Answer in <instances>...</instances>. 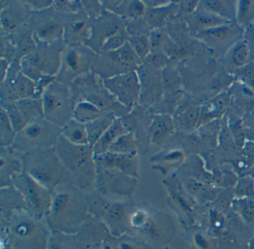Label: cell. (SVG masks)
Here are the masks:
<instances>
[{
    "label": "cell",
    "mask_w": 254,
    "mask_h": 249,
    "mask_svg": "<svg viewBox=\"0 0 254 249\" xmlns=\"http://www.w3.org/2000/svg\"><path fill=\"white\" fill-rule=\"evenodd\" d=\"M56 149L71 183L86 194L95 191L96 166L93 148L90 145H73L62 135Z\"/></svg>",
    "instance_id": "6da1fadb"
},
{
    "label": "cell",
    "mask_w": 254,
    "mask_h": 249,
    "mask_svg": "<svg viewBox=\"0 0 254 249\" xmlns=\"http://www.w3.org/2000/svg\"><path fill=\"white\" fill-rule=\"evenodd\" d=\"M88 213L87 194L71 182H65L53 191L47 216L55 226L68 228L78 225Z\"/></svg>",
    "instance_id": "7a4b0ae2"
},
{
    "label": "cell",
    "mask_w": 254,
    "mask_h": 249,
    "mask_svg": "<svg viewBox=\"0 0 254 249\" xmlns=\"http://www.w3.org/2000/svg\"><path fill=\"white\" fill-rule=\"evenodd\" d=\"M21 159L23 171L51 193L59 185L71 182L56 147L29 151L23 154Z\"/></svg>",
    "instance_id": "3957f363"
},
{
    "label": "cell",
    "mask_w": 254,
    "mask_h": 249,
    "mask_svg": "<svg viewBox=\"0 0 254 249\" xmlns=\"http://www.w3.org/2000/svg\"><path fill=\"white\" fill-rule=\"evenodd\" d=\"M62 129L44 118L34 120L16 135L11 147L14 152L26 153L31 150L56 147Z\"/></svg>",
    "instance_id": "277c9868"
},
{
    "label": "cell",
    "mask_w": 254,
    "mask_h": 249,
    "mask_svg": "<svg viewBox=\"0 0 254 249\" xmlns=\"http://www.w3.org/2000/svg\"><path fill=\"white\" fill-rule=\"evenodd\" d=\"M44 117L47 121L63 128L73 118L72 93L66 84L52 81L41 96Z\"/></svg>",
    "instance_id": "5b68a950"
},
{
    "label": "cell",
    "mask_w": 254,
    "mask_h": 249,
    "mask_svg": "<svg viewBox=\"0 0 254 249\" xmlns=\"http://www.w3.org/2000/svg\"><path fill=\"white\" fill-rule=\"evenodd\" d=\"M41 45L21 59L22 72L35 83L59 73L64 50H59L52 45Z\"/></svg>",
    "instance_id": "8992f818"
},
{
    "label": "cell",
    "mask_w": 254,
    "mask_h": 249,
    "mask_svg": "<svg viewBox=\"0 0 254 249\" xmlns=\"http://www.w3.org/2000/svg\"><path fill=\"white\" fill-rule=\"evenodd\" d=\"M11 185L23 197L26 210L29 213L39 219L48 215L53 201V193L24 171L11 178Z\"/></svg>",
    "instance_id": "52a82bcc"
},
{
    "label": "cell",
    "mask_w": 254,
    "mask_h": 249,
    "mask_svg": "<svg viewBox=\"0 0 254 249\" xmlns=\"http://www.w3.org/2000/svg\"><path fill=\"white\" fill-rule=\"evenodd\" d=\"M141 59L128 42L115 51H103L96 58L94 65L98 74L105 79L136 71L140 66ZM104 79V80H105Z\"/></svg>",
    "instance_id": "ba28073f"
},
{
    "label": "cell",
    "mask_w": 254,
    "mask_h": 249,
    "mask_svg": "<svg viewBox=\"0 0 254 249\" xmlns=\"http://www.w3.org/2000/svg\"><path fill=\"white\" fill-rule=\"evenodd\" d=\"M137 185V179L114 169L96 168L95 190L110 199L129 201Z\"/></svg>",
    "instance_id": "9c48e42d"
},
{
    "label": "cell",
    "mask_w": 254,
    "mask_h": 249,
    "mask_svg": "<svg viewBox=\"0 0 254 249\" xmlns=\"http://www.w3.org/2000/svg\"><path fill=\"white\" fill-rule=\"evenodd\" d=\"M96 58L91 50L81 45H70L64 49L58 81L66 84L84 76L93 66Z\"/></svg>",
    "instance_id": "30bf717a"
},
{
    "label": "cell",
    "mask_w": 254,
    "mask_h": 249,
    "mask_svg": "<svg viewBox=\"0 0 254 249\" xmlns=\"http://www.w3.org/2000/svg\"><path fill=\"white\" fill-rule=\"evenodd\" d=\"M89 213L102 218L110 225L120 226L128 221L130 210L134 203L130 201L110 199L101 195L98 191L87 194Z\"/></svg>",
    "instance_id": "8fae6325"
},
{
    "label": "cell",
    "mask_w": 254,
    "mask_h": 249,
    "mask_svg": "<svg viewBox=\"0 0 254 249\" xmlns=\"http://www.w3.org/2000/svg\"><path fill=\"white\" fill-rule=\"evenodd\" d=\"M108 93L126 109H130L139 99L140 80L136 71L103 80Z\"/></svg>",
    "instance_id": "7c38bea8"
},
{
    "label": "cell",
    "mask_w": 254,
    "mask_h": 249,
    "mask_svg": "<svg viewBox=\"0 0 254 249\" xmlns=\"http://www.w3.org/2000/svg\"><path fill=\"white\" fill-rule=\"evenodd\" d=\"M96 168L114 169L137 179L139 161L137 154H119L107 152L94 155Z\"/></svg>",
    "instance_id": "4fadbf2b"
},
{
    "label": "cell",
    "mask_w": 254,
    "mask_h": 249,
    "mask_svg": "<svg viewBox=\"0 0 254 249\" xmlns=\"http://www.w3.org/2000/svg\"><path fill=\"white\" fill-rule=\"evenodd\" d=\"M93 35L92 29L85 18H76L72 20L65 27V41L69 43V45H80L84 41H90Z\"/></svg>",
    "instance_id": "5bb4252c"
},
{
    "label": "cell",
    "mask_w": 254,
    "mask_h": 249,
    "mask_svg": "<svg viewBox=\"0 0 254 249\" xmlns=\"http://www.w3.org/2000/svg\"><path fill=\"white\" fill-rule=\"evenodd\" d=\"M23 172V162L12 155L8 148H2L1 152V188L10 186L11 178Z\"/></svg>",
    "instance_id": "9a60e30c"
},
{
    "label": "cell",
    "mask_w": 254,
    "mask_h": 249,
    "mask_svg": "<svg viewBox=\"0 0 254 249\" xmlns=\"http://www.w3.org/2000/svg\"><path fill=\"white\" fill-rule=\"evenodd\" d=\"M126 133H127V130L123 124V121L120 118H116L111 127L92 148L94 155H100L108 152L111 145L120 136Z\"/></svg>",
    "instance_id": "2e32d148"
},
{
    "label": "cell",
    "mask_w": 254,
    "mask_h": 249,
    "mask_svg": "<svg viewBox=\"0 0 254 249\" xmlns=\"http://www.w3.org/2000/svg\"><path fill=\"white\" fill-rule=\"evenodd\" d=\"M172 119L167 115H157L149 126L150 141L154 145H161L173 131Z\"/></svg>",
    "instance_id": "e0dca14e"
},
{
    "label": "cell",
    "mask_w": 254,
    "mask_h": 249,
    "mask_svg": "<svg viewBox=\"0 0 254 249\" xmlns=\"http://www.w3.org/2000/svg\"><path fill=\"white\" fill-rule=\"evenodd\" d=\"M0 201L2 215L6 214L8 218L14 210L26 209L23 197L13 185L1 188Z\"/></svg>",
    "instance_id": "ac0fdd59"
},
{
    "label": "cell",
    "mask_w": 254,
    "mask_h": 249,
    "mask_svg": "<svg viewBox=\"0 0 254 249\" xmlns=\"http://www.w3.org/2000/svg\"><path fill=\"white\" fill-rule=\"evenodd\" d=\"M64 29L57 22L47 21L41 25L34 33L35 41L43 45H52L64 37Z\"/></svg>",
    "instance_id": "d6986e66"
},
{
    "label": "cell",
    "mask_w": 254,
    "mask_h": 249,
    "mask_svg": "<svg viewBox=\"0 0 254 249\" xmlns=\"http://www.w3.org/2000/svg\"><path fill=\"white\" fill-rule=\"evenodd\" d=\"M106 114L96 105L87 100H78L73 108L74 119L84 124L92 122Z\"/></svg>",
    "instance_id": "ffe728a7"
},
{
    "label": "cell",
    "mask_w": 254,
    "mask_h": 249,
    "mask_svg": "<svg viewBox=\"0 0 254 249\" xmlns=\"http://www.w3.org/2000/svg\"><path fill=\"white\" fill-rule=\"evenodd\" d=\"M62 135L68 142L73 145H90L85 124L74 118L62 128Z\"/></svg>",
    "instance_id": "44dd1931"
},
{
    "label": "cell",
    "mask_w": 254,
    "mask_h": 249,
    "mask_svg": "<svg viewBox=\"0 0 254 249\" xmlns=\"http://www.w3.org/2000/svg\"><path fill=\"white\" fill-rule=\"evenodd\" d=\"M116 118L117 117L113 114H106L104 116L85 124L88 136L89 145L91 148H93V145L111 127Z\"/></svg>",
    "instance_id": "7402d4cb"
},
{
    "label": "cell",
    "mask_w": 254,
    "mask_h": 249,
    "mask_svg": "<svg viewBox=\"0 0 254 249\" xmlns=\"http://www.w3.org/2000/svg\"><path fill=\"white\" fill-rule=\"evenodd\" d=\"M22 11L23 10L20 8H11L9 5L2 9L1 20L2 29L5 32H14L23 23L25 15Z\"/></svg>",
    "instance_id": "603a6c76"
},
{
    "label": "cell",
    "mask_w": 254,
    "mask_h": 249,
    "mask_svg": "<svg viewBox=\"0 0 254 249\" xmlns=\"http://www.w3.org/2000/svg\"><path fill=\"white\" fill-rule=\"evenodd\" d=\"M108 152L119 154H137V143L134 135L130 132L122 135L111 145Z\"/></svg>",
    "instance_id": "cb8c5ba5"
},
{
    "label": "cell",
    "mask_w": 254,
    "mask_h": 249,
    "mask_svg": "<svg viewBox=\"0 0 254 249\" xmlns=\"http://www.w3.org/2000/svg\"><path fill=\"white\" fill-rule=\"evenodd\" d=\"M232 1H205L203 6L209 12L221 17L223 20L232 19L236 16L234 5Z\"/></svg>",
    "instance_id": "d4e9b609"
},
{
    "label": "cell",
    "mask_w": 254,
    "mask_h": 249,
    "mask_svg": "<svg viewBox=\"0 0 254 249\" xmlns=\"http://www.w3.org/2000/svg\"><path fill=\"white\" fill-rule=\"evenodd\" d=\"M16 133L5 109L1 107V127L0 141L2 148H11L15 139Z\"/></svg>",
    "instance_id": "484cf974"
},
{
    "label": "cell",
    "mask_w": 254,
    "mask_h": 249,
    "mask_svg": "<svg viewBox=\"0 0 254 249\" xmlns=\"http://www.w3.org/2000/svg\"><path fill=\"white\" fill-rule=\"evenodd\" d=\"M117 11L120 15L132 19L140 18L145 14V5L144 2L139 1L132 2H118L117 5Z\"/></svg>",
    "instance_id": "4316f807"
},
{
    "label": "cell",
    "mask_w": 254,
    "mask_h": 249,
    "mask_svg": "<svg viewBox=\"0 0 254 249\" xmlns=\"http://www.w3.org/2000/svg\"><path fill=\"white\" fill-rule=\"evenodd\" d=\"M226 20L209 11L197 13L194 17V23L201 31L207 30L217 26L226 25ZM200 31V32H201Z\"/></svg>",
    "instance_id": "83f0119b"
},
{
    "label": "cell",
    "mask_w": 254,
    "mask_h": 249,
    "mask_svg": "<svg viewBox=\"0 0 254 249\" xmlns=\"http://www.w3.org/2000/svg\"><path fill=\"white\" fill-rule=\"evenodd\" d=\"M232 35L233 30L227 25H222L199 32L200 38L213 43L224 42L228 40Z\"/></svg>",
    "instance_id": "f1b7e54d"
},
{
    "label": "cell",
    "mask_w": 254,
    "mask_h": 249,
    "mask_svg": "<svg viewBox=\"0 0 254 249\" xmlns=\"http://www.w3.org/2000/svg\"><path fill=\"white\" fill-rule=\"evenodd\" d=\"M250 49L248 44L246 42H242L237 44L233 49L231 52L232 63L236 68H243L248 65L250 58Z\"/></svg>",
    "instance_id": "f546056e"
},
{
    "label": "cell",
    "mask_w": 254,
    "mask_h": 249,
    "mask_svg": "<svg viewBox=\"0 0 254 249\" xmlns=\"http://www.w3.org/2000/svg\"><path fill=\"white\" fill-rule=\"evenodd\" d=\"M145 35H146L130 37V39L128 40L130 47L140 59H144L148 57L150 51H151L150 50L149 36L147 37Z\"/></svg>",
    "instance_id": "4dcf8cb0"
},
{
    "label": "cell",
    "mask_w": 254,
    "mask_h": 249,
    "mask_svg": "<svg viewBox=\"0 0 254 249\" xmlns=\"http://www.w3.org/2000/svg\"><path fill=\"white\" fill-rule=\"evenodd\" d=\"M238 11V18L241 23L248 24L254 20V1H242Z\"/></svg>",
    "instance_id": "1f68e13d"
},
{
    "label": "cell",
    "mask_w": 254,
    "mask_h": 249,
    "mask_svg": "<svg viewBox=\"0 0 254 249\" xmlns=\"http://www.w3.org/2000/svg\"><path fill=\"white\" fill-rule=\"evenodd\" d=\"M167 17V14L165 10L162 8L151 10L150 12L147 13L145 15V20L148 25L151 26H160L164 21L165 19Z\"/></svg>",
    "instance_id": "d6a6232c"
},
{
    "label": "cell",
    "mask_w": 254,
    "mask_h": 249,
    "mask_svg": "<svg viewBox=\"0 0 254 249\" xmlns=\"http://www.w3.org/2000/svg\"><path fill=\"white\" fill-rule=\"evenodd\" d=\"M166 43V37L157 31H154L149 35L150 50L157 51Z\"/></svg>",
    "instance_id": "836d02e7"
},
{
    "label": "cell",
    "mask_w": 254,
    "mask_h": 249,
    "mask_svg": "<svg viewBox=\"0 0 254 249\" xmlns=\"http://www.w3.org/2000/svg\"><path fill=\"white\" fill-rule=\"evenodd\" d=\"M199 111L197 109H189L183 114L181 118V123L186 128H190L195 124L198 117Z\"/></svg>",
    "instance_id": "e575fe53"
},
{
    "label": "cell",
    "mask_w": 254,
    "mask_h": 249,
    "mask_svg": "<svg viewBox=\"0 0 254 249\" xmlns=\"http://www.w3.org/2000/svg\"><path fill=\"white\" fill-rule=\"evenodd\" d=\"M148 63L156 69H161L167 63L168 58L164 54L160 52L153 53L148 56Z\"/></svg>",
    "instance_id": "d590c367"
},
{
    "label": "cell",
    "mask_w": 254,
    "mask_h": 249,
    "mask_svg": "<svg viewBox=\"0 0 254 249\" xmlns=\"http://www.w3.org/2000/svg\"><path fill=\"white\" fill-rule=\"evenodd\" d=\"M163 78L164 87L167 90H174L178 87V84H179L178 77L170 71L166 70V72L163 73Z\"/></svg>",
    "instance_id": "8d00e7d4"
},
{
    "label": "cell",
    "mask_w": 254,
    "mask_h": 249,
    "mask_svg": "<svg viewBox=\"0 0 254 249\" xmlns=\"http://www.w3.org/2000/svg\"><path fill=\"white\" fill-rule=\"evenodd\" d=\"M83 4L81 6L83 7L85 12L88 14L89 17L94 16V18H99V16L101 14V5H99V2H93V5H91L92 1L90 2H81Z\"/></svg>",
    "instance_id": "74e56055"
},
{
    "label": "cell",
    "mask_w": 254,
    "mask_h": 249,
    "mask_svg": "<svg viewBox=\"0 0 254 249\" xmlns=\"http://www.w3.org/2000/svg\"><path fill=\"white\" fill-rule=\"evenodd\" d=\"M25 3L28 4L29 8L34 10H43L53 5L54 2L53 1H44V0H39V1H26Z\"/></svg>",
    "instance_id": "f35d334b"
},
{
    "label": "cell",
    "mask_w": 254,
    "mask_h": 249,
    "mask_svg": "<svg viewBox=\"0 0 254 249\" xmlns=\"http://www.w3.org/2000/svg\"><path fill=\"white\" fill-rule=\"evenodd\" d=\"M50 249H68L67 247L64 246L62 243H58V242H53V244L51 245Z\"/></svg>",
    "instance_id": "ab89813d"
},
{
    "label": "cell",
    "mask_w": 254,
    "mask_h": 249,
    "mask_svg": "<svg viewBox=\"0 0 254 249\" xmlns=\"http://www.w3.org/2000/svg\"><path fill=\"white\" fill-rule=\"evenodd\" d=\"M130 243L128 242L122 243L121 245H120V249H138L135 248L134 246H132Z\"/></svg>",
    "instance_id": "60d3db41"
},
{
    "label": "cell",
    "mask_w": 254,
    "mask_h": 249,
    "mask_svg": "<svg viewBox=\"0 0 254 249\" xmlns=\"http://www.w3.org/2000/svg\"><path fill=\"white\" fill-rule=\"evenodd\" d=\"M250 38H251V41L254 42V26H252L251 29H250L249 32Z\"/></svg>",
    "instance_id": "b9f144b4"
},
{
    "label": "cell",
    "mask_w": 254,
    "mask_h": 249,
    "mask_svg": "<svg viewBox=\"0 0 254 249\" xmlns=\"http://www.w3.org/2000/svg\"><path fill=\"white\" fill-rule=\"evenodd\" d=\"M248 84H250L251 87L254 90V75H253L250 79H248Z\"/></svg>",
    "instance_id": "7bdbcfd3"
}]
</instances>
